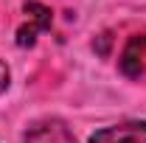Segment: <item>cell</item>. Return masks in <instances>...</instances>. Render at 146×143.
<instances>
[{"instance_id": "obj_1", "label": "cell", "mask_w": 146, "mask_h": 143, "mask_svg": "<svg viewBox=\"0 0 146 143\" xmlns=\"http://www.w3.org/2000/svg\"><path fill=\"white\" fill-rule=\"evenodd\" d=\"M23 11L31 17V23H28V25H20L17 45L20 48H31V45L36 42V34H42V31L51 28V9L42 6V3H36V0H31V3L23 6Z\"/></svg>"}, {"instance_id": "obj_2", "label": "cell", "mask_w": 146, "mask_h": 143, "mask_svg": "<svg viewBox=\"0 0 146 143\" xmlns=\"http://www.w3.org/2000/svg\"><path fill=\"white\" fill-rule=\"evenodd\" d=\"M90 143H146V121H124V124L98 129Z\"/></svg>"}, {"instance_id": "obj_3", "label": "cell", "mask_w": 146, "mask_h": 143, "mask_svg": "<svg viewBox=\"0 0 146 143\" xmlns=\"http://www.w3.org/2000/svg\"><path fill=\"white\" fill-rule=\"evenodd\" d=\"M23 140L25 143H76V138L62 121L51 118V121H39V124L28 126Z\"/></svg>"}, {"instance_id": "obj_4", "label": "cell", "mask_w": 146, "mask_h": 143, "mask_svg": "<svg viewBox=\"0 0 146 143\" xmlns=\"http://www.w3.org/2000/svg\"><path fill=\"white\" fill-rule=\"evenodd\" d=\"M9 84H11V70H9V65L0 59V93H6Z\"/></svg>"}]
</instances>
